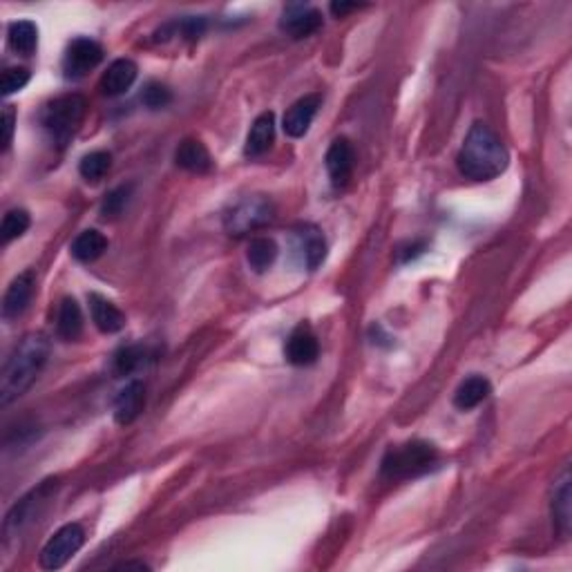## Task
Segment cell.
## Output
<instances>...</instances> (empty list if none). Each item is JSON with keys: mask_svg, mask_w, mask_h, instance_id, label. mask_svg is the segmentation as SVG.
Instances as JSON below:
<instances>
[{"mask_svg": "<svg viewBox=\"0 0 572 572\" xmlns=\"http://www.w3.org/2000/svg\"><path fill=\"white\" fill-rule=\"evenodd\" d=\"M9 47L21 57H32L38 45V27L32 21H16L9 25Z\"/></svg>", "mask_w": 572, "mask_h": 572, "instance_id": "cell-25", "label": "cell"}, {"mask_svg": "<svg viewBox=\"0 0 572 572\" xmlns=\"http://www.w3.org/2000/svg\"><path fill=\"white\" fill-rule=\"evenodd\" d=\"M320 106H322L320 94H307L300 101L293 103L285 114V121H282V128H285L288 137L293 139L305 137L308 128H311L313 119H316L317 110H320Z\"/></svg>", "mask_w": 572, "mask_h": 572, "instance_id": "cell-12", "label": "cell"}, {"mask_svg": "<svg viewBox=\"0 0 572 572\" xmlns=\"http://www.w3.org/2000/svg\"><path fill=\"white\" fill-rule=\"evenodd\" d=\"M110 166H112L110 152L97 151V152L86 154V157L81 159V163H78V172H81V177L86 179V182L97 183L106 177V172L110 171Z\"/></svg>", "mask_w": 572, "mask_h": 572, "instance_id": "cell-27", "label": "cell"}, {"mask_svg": "<svg viewBox=\"0 0 572 572\" xmlns=\"http://www.w3.org/2000/svg\"><path fill=\"white\" fill-rule=\"evenodd\" d=\"M141 101L148 110H161V108H168L172 101V92L168 89L163 83L151 81L141 92Z\"/></svg>", "mask_w": 572, "mask_h": 572, "instance_id": "cell-30", "label": "cell"}, {"mask_svg": "<svg viewBox=\"0 0 572 572\" xmlns=\"http://www.w3.org/2000/svg\"><path fill=\"white\" fill-rule=\"evenodd\" d=\"M273 141H276V117H273V112H265L251 126V132L246 137V146H244V154L251 159L262 157V154L271 151Z\"/></svg>", "mask_w": 572, "mask_h": 572, "instance_id": "cell-19", "label": "cell"}, {"mask_svg": "<svg viewBox=\"0 0 572 572\" xmlns=\"http://www.w3.org/2000/svg\"><path fill=\"white\" fill-rule=\"evenodd\" d=\"M143 405H146V387L143 382L132 380L119 391L117 400H114V421L119 425H130L141 416Z\"/></svg>", "mask_w": 572, "mask_h": 572, "instance_id": "cell-15", "label": "cell"}, {"mask_svg": "<svg viewBox=\"0 0 572 572\" xmlns=\"http://www.w3.org/2000/svg\"><path fill=\"white\" fill-rule=\"evenodd\" d=\"M103 61V47L92 38H74L68 45L66 57H63V72L68 78L86 77L89 69H94Z\"/></svg>", "mask_w": 572, "mask_h": 572, "instance_id": "cell-8", "label": "cell"}, {"mask_svg": "<svg viewBox=\"0 0 572 572\" xmlns=\"http://www.w3.org/2000/svg\"><path fill=\"white\" fill-rule=\"evenodd\" d=\"M296 244H297V251L302 253V260H305L308 271H316V268L325 262L327 240L317 226H313V224H305V226L297 228Z\"/></svg>", "mask_w": 572, "mask_h": 572, "instance_id": "cell-16", "label": "cell"}, {"mask_svg": "<svg viewBox=\"0 0 572 572\" xmlns=\"http://www.w3.org/2000/svg\"><path fill=\"white\" fill-rule=\"evenodd\" d=\"M29 83V69L27 68H7L0 77V88H3L5 97L21 89Z\"/></svg>", "mask_w": 572, "mask_h": 572, "instance_id": "cell-31", "label": "cell"}, {"mask_svg": "<svg viewBox=\"0 0 572 572\" xmlns=\"http://www.w3.org/2000/svg\"><path fill=\"white\" fill-rule=\"evenodd\" d=\"M137 72L139 69L130 58H119V61H114L112 66L106 69L99 88H101V92L106 94V97H119V94L128 92V89L132 88V83L137 81Z\"/></svg>", "mask_w": 572, "mask_h": 572, "instance_id": "cell-18", "label": "cell"}, {"mask_svg": "<svg viewBox=\"0 0 572 572\" xmlns=\"http://www.w3.org/2000/svg\"><path fill=\"white\" fill-rule=\"evenodd\" d=\"M130 195H132V186H119L114 188L112 192H108L106 199H103L101 203V215L106 217H119L123 211H126L128 202H130Z\"/></svg>", "mask_w": 572, "mask_h": 572, "instance_id": "cell-29", "label": "cell"}, {"mask_svg": "<svg viewBox=\"0 0 572 572\" xmlns=\"http://www.w3.org/2000/svg\"><path fill=\"white\" fill-rule=\"evenodd\" d=\"M175 163L192 175H206L213 171V159L208 148L199 139H183L175 151Z\"/></svg>", "mask_w": 572, "mask_h": 572, "instance_id": "cell-17", "label": "cell"}, {"mask_svg": "<svg viewBox=\"0 0 572 572\" xmlns=\"http://www.w3.org/2000/svg\"><path fill=\"white\" fill-rule=\"evenodd\" d=\"M273 220H276V203L266 195H251L228 208L224 215V228L228 235L242 237L257 228H265Z\"/></svg>", "mask_w": 572, "mask_h": 572, "instance_id": "cell-5", "label": "cell"}, {"mask_svg": "<svg viewBox=\"0 0 572 572\" xmlns=\"http://www.w3.org/2000/svg\"><path fill=\"white\" fill-rule=\"evenodd\" d=\"M49 342L43 333H29L25 336L12 356L7 358L0 374V405L7 407L9 402L23 396L29 387L41 376L43 367L47 365Z\"/></svg>", "mask_w": 572, "mask_h": 572, "instance_id": "cell-2", "label": "cell"}, {"mask_svg": "<svg viewBox=\"0 0 572 572\" xmlns=\"http://www.w3.org/2000/svg\"><path fill=\"white\" fill-rule=\"evenodd\" d=\"M86 544V530L78 524H68L49 536L41 550V568L58 570Z\"/></svg>", "mask_w": 572, "mask_h": 572, "instance_id": "cell-7", "label": "cell"}, {"mask_svg": "<svg viewBox=\"0 0 572 572\" xmlns=\"http://www.w3.org/2000/svg\"><path fill=\"white\" fill-rule=\"evenodd\" d=\"M322 27V14L308 5H288L282 14L280 29L296 41L313 36Z\"/></svg>", "mask_w": 572, "mask_h": 572, "instance_id": "cell-9", "label": "cell"}, {"mask_svg": "<svg viewBox=\"0 0 572 572\" xmlns=\"http://www.w3.org/2000/svg\"><path fill=\"white\" fill-rule=\"evenodd\" d=\"M57 333L63 340L74 342L81 338L83 333V313L78 302L74 297H66L58 307V317H57Z\"/></svg>", "mask_w": 572, "mask_h": 572, "instance_id": "cell-24", "label": "cell"}, {"mask_svg": "<svg viewBox=\"0 0 572 572\" xmlns=\"http://www.w3.org/2000/svg\"><path fill=\"white\" fill-rule=\"evenodd\" d=\"M34 286H36V277L32 271H25L5 291L3 297V317L5 320H14V317L23 316L25 308L29 307L34 296Z\"/></svg>", "mask_w": 572, "mask_h": 572, "instance_id": "cell-13", "label": "cell"}, {"mask_svg": "<svg viewBox=\"0 0 572 572\" xmlns=\"http://www.w3.org/2000/svg\"><path fill=\"white\" fill-rule=\"evenodd\" d=\"M57 485H58L57 479L43 481L36 490H32L27 496H23V499L18 501L12 510H9L7 519H5V525H3L5 541L16 539V536L21 535L27 525H32L34 521H38V515H41L43 505L52 499L54 492H57Z\"/></svg>", "mask_w": 572, "mask_h": 572, "instance_id": "cell-6", "label": "cell"}, {"mask_svg": "<svg viewBox=\"0 0 572 572\" xmlns=\"http://www.w3.org/2000/svg\"><path fill=\"white\" fill-rule=\"evenodd\" d=\"M14 126H16V112H14L12 106H5L3 110V151H7L12 146V139H14Z\"/></svg>", "mask_w": 572, "mask_h": 572, "instance_id": "cell-32", "label": "cell"}, {"mask_svg": "<svg viewBox=\"0 0 572 572\" xmlns=\"http://www.w3.org/2000/svg\"><path fill=\"white\" fill-rule=\"evenodd\" d=\"M325 163L333 188H345L353 175V168H356V152H353L349 139H336L327 151Z\"/></svg>", "mask_w": 572, "mask_h": 572, "instance_id": "cell-10", "label": "cell"}, {"mask_svg": "<svg viewBox=\"0 0 572 572\" xmlns=\"http://www.w3.org/2000/svg\"><path fill=\"white\" fill-rule=\"evenodd\" d=\"M507 163H510V154H507L504 141L496 137L490 126L476 121L467 132L459 157H456L461 175L472 182H492V179L504 175Z\"/></svg>", "mask_w": 572, "mask_h": 572, "instance_id": "cell-1", "label": "cell"}, {"mask_svg": "<svg viewBox=\"0 0 572 572\" xmlns=\"http://www.w3.org/2000/svg\"><path fill=\"white\" fill-rule=\"evenodd\" d=\"M29 224H32V220H29L27 211H23V208H14V211H9L7 215L3 217V226H0V233H3V242L9 244L12 240H18V237H23L25 233H27Z\"/></svg>", "mask_w": 572, "mask_h": 572, "instance_id": "cell-28", "label": "cell"}, {"mask_svg": "<svg viewBox=\"0 0 572 572\" xmlns=\"http://www.w3.org/2000/svg\"><path fill=\"white\" fill-rule=\"evenodd\" d=\"M89 311H92V320L97 329L101 333H119L126 327V316L119 307H114L110 300H106L99 293H89Z\"/></svg>", "mask_w": 572, "mask_h": 572, "instance_id": "cell-20", "label": "cell"}, {"mask_svg": "<svg viewBox=\"0 0 572 572\" xmlns=\"http://www.w3.org/2000/svg\"><path fill=\"white\" fill-rule=\"evenodd\" d=\"M439 463V452L432 442L411 441L391 447L380 463V474L387 481H410L427 474Z\"/></svg>", "mask_w": 572, "mask_h": 572, "instance_id": "cell-3", "label": "cell"}, {"mask_svg": "<svg viewBox=\"0 0 572 572\" xmlns=\"http://www.w3.org/2000/svg\"><path fill=\"white\" fill-rule=\"evenodd\" d=\"M492 385L484 376H470L467 380L461 382V387L454 394V407L461 411H470L479 407L481 402L490 396Z\"/></svg>", "mask_w": 572, "mask_h": 572, "instance_id": "cell-21", "label": "cell"}, {"mask_svg": "<svg viewBox=\"0 0 572 572\" xmlns=\"http://www.w3.org/2000/svg\"><path fill=\"white\" fill-rule=\"evenodd\" d=\"M248 266L255 273H265L273 266V262L277 260V244L271 237H255L248 244L246 251Z\"/></svg>", "mask_w": 572, "mask_h": 572, "instance_id": "cell-26", "label": "cell"}, {"mask_svg": "<svg viewBox=\"0 0 572 572\" xmlns=\"http://www.w3.org/2000/svg\"><path fill=\"white\" fill-rule=\"evenodd\" d=\"M130 568H137V570H148V566L143 564V561H123V564L117 566V570H130Z\"/></svg>", "mask_w": 572, "mask_h": 572, "instance_id": "cell-34", "label": "cell"}, {"mask_svg": "<svg viewBox=\"0 0 572 572\" xmlns=\"http://www.w3.org/2000/svg\"><path fill=\"white\" fill-rule=\"evenodd\" d=\"M69 251H72L74 260L89 265V262H97L99 257L108 251V237L103 235L101 231L89 228V231H83L81 235L72 242V248H69Z\"/></svg>", "mask_w": 572, "mask_h": 572, "instance_id": "cell-23", "label": "cell"}, {"mask_svg": "<svg viewBox=\"0 0 572 572\" xmlns=\"http://www.w3.org/2000/svg\"><path fill=\"white\" fill-rule=\"evenodd\" d=\"M152 360H154V351L148 349V347H143V345L121 347V349L114 353L112 369L119 378L130 376Z\"/></svg>", "mask_w": 572, "mask_h": 572, "instance_id": "cell-22", "label": "cell"}, {"mask_svg": "<svg viewBox=\"0 0 572 572\" xmlns=\"http://www.w3.org/2000/svg\"><path fill=\"white\" fill-rule=\"evenodd\" d=\"M362 5L358 3H333L331 5V14L338 18H345L349 12H356V9H360Z\"/></svg>", "mask_w": 572, "mask_h": 572, "instance_id": "cell-33", "label": "cell"}, {"mask_svg": "<svg viewBox=\"0 0 572 572\" xmlns=\"http://www.w3.org/2000/svg\"><path fill=\"white\" fill-rule=\"evenodd\" d=\"M285 356L296 367H308L317 360V356H320V342H317L311 327L300 325L291 331L285 345Z\"/></svg>", "mask_w": 572, "mask_h": 572, "instance_id": "cell-11", "label": "cell"}, {"mask_svg": "<svg viewBox=\"0 0 572 572\" xmlns=\"http://www.w3.org/2000/svg\"><path fill=\"white\" fill-rule=\"evenodd\" d=\"M552 521L555 530L559 532L561 539H568L570 535V470L568 465L561 470V474L552 485Z\"/></svg>", "mask_w": 572, "mask_h": 572, "instance_id": "cell-14", "label": "cell"}, {"mask_svg": "<svg viewBox=\"0 0 572 572\" xmlns=\"http://www.w3.org/2000/svg\"><path fill=\"white\" fill-rule=\"evenodd\" d=\"M86 112L88 101L81 94H66V97L54 99L43 108L41 126L58 148H66L72 134L81 126Z\"/></svg>", "mask_w": 572, "mask_h": 572, "instance_id": "cell-4", "label": "cell"}]
</instances>
